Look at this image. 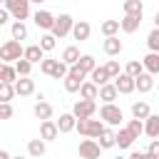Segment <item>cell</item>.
I'll use <instances>...</instances> for the list:
<instances>
[{"label":"cell","instance_id":"1","mask_svg":"<svg viewBox=\"0 0 159 159\" xmlns=\"http://www.w3.org/2000/svg\"><path fill=\"white\" fill-rule=\"evenodd\" d=\"M99 119H102L104 124H109V127H117V124L124 119V114H122V109H119L114 102H104V104L99 107Z\"/></svg>","mask_w":159,"mask_h":159},{"label":"cell","instance_id":"2","mask_svg":"<svg viewBox=\"0 0 159 159\" xmlns=\"http://www.w3.org/2000/svg\"><path fill=\"white\" fill-rule=\"evenodd\" d=\"M22 45H20V40H7V42H2L0 45V62H15V60H20L22 57Z\"/></svg>","mask_w":159,"mask_h":159},{"label":"cell","instance_id":"3","mask_svg":"<svg viewBox=\"0 0 159 159\" xmlns=\"http://www.w3.org/2000/svg\"><path fill=\"white\" fill-rule=\"evenodd\" d=\"M75 129L82 134V137H89V139H97L99 132L104 129V124L99 119H77L75 122Z\"/></svg>","mask_w":159,"mask_h":159},{"label":"cell","instance_id":"4","mask_svg":"<svg viewBox=\"0 0 159 159\" xmlns=\"http://www.w3.org/2000/svg\"><path fill=\"white\" fill-rule=\"evenodd\" d=\"M2 5L15 20H27L30 17V0H5Z\"/></svg>","mask_w":159,"mask_h":159},{"label":"cell","instance_id":"5","mask_svg":"<svg viewBox=\"0 0 159 159\" xmlns=\"http://www.w3.org/2000/svg\"><path fill=\"white\" fill-rule=\"evenodd\" d=\"M72 25H75V20H72V15H67V12H62L60 17H55V25H52V35L57 37V40H62V37H67L70 32H72Z\"/></svg>","mask_w":159,"mask_h":159},{"label":"cell","instance_id":"6","mask_svg":"<svg viewBox=\"0 0 159 159\" xmlns=\"http://www.w3.org/2000/svg\"><path fill=\"white\" fill-rule=\"evenodd\" d=\"M94 112H97V102L94 99H77L75 107H72V114L77 119H89Z\"/></svg>","mask_w":159,"mask_h":159},{"label":"cell","instance_id":"7","mask_svg":"<svg viewBox=\"0 0 159 159\" xmlns=\"http://www.w3.org/2000/svg\"><path fill=\"white\" fill-rule=\"evenodd\" d=\"M99 154H102V147L97 144V139H82L80 142V157L82 159H99Z\"/></svg>","mask_w":159,"mask_h":159},{"label":"cell","instance_id":"8","mask_svg":"<svg viewBox=\"0 0 159 159\" xmlns=\"http://www.w3.org/2000/svg\"><path fill=\"white\" fill-rule=\"evenodd\" d=\"M114 87H117L119 94H132L134 92V77H129L127 72H119L114 77Z\"/></svg>","mask_w":159,"mask_h":159},{"label":"cell","instance_id":"9","mask_svg":"<svg viewBox=\"0 0 159 159\" xmlns=\"http://www.w3.org/2000/svg\"><path fill=\"white\" fill-rule=\"evenodd\" d=\"M57 137H60L57 124H55L52 119H42V122H40V139H45V142H55Z\"/></svg>","mask_w":159,"mask_h":159},{"label":"cell","instance_id":"10","mask_svg":"<svg viewBox=\"0 0 159 159\" xmlns=\"http://www.w3.org/2000/svg\"><path fill=\"white\" fill-rule=\"evenodd\" d=\"M32 22H35L40 30H52V25H55V15H52L50 10H37V12L32 15Z\"/></svg>","mask_w":159,"mask_h":159},{"label":"cell","instance_id":"11","mask_svg":"<svg viewBox=\"0 0 159 159\" xmlns=\"http://www.w3.org/2000/svg\"><path fill=\"white\" fill-rule=\"evenodd\" d=\"M89 35H92V25H89L87 20H75V25H72V37L80 40V42H84V40H89Z\"/></svg>","mask_w":159,"mask_h":159},{"label":"cell","instance_id":"12","mask_svg":"<svg viewBox=\"0 0 159 159\" xmlns=\"http://www.w3.org/2000/svg\"><path fill=\"white\" fill-rule=\"evenodd\" d=\"M134 89H139L142 94L152 92V89H154V75H149V72L137 75V77H134Z\"/></svg>","mask_w":159,"mask_h":159},{"label":"cell","instance_id":"13","mask_svg":"<svg viewBox=\"0 0 159 159\" xmlns=\"http://www.w3.org/2000/svg\"><path fill=\"white\" fill-rule=\"evenodd\" d=\"M134 144V134L127 129V127H119V132H114V147L119 149H129Z\"/></svg>","mask_w":159,"mask_h":159},{"label":"cell","instance_id":"14","mask_svg":"<svg viewBox=\"0 0 159 159\" xmlns=\"http://www.w3.org/2000/svg\"><path fill=\"white\" fill-rule=\"evenodd\" d=\"M102 50H104L109 57H117V55L124 50V45H122V40H119L117 35H112V37H104V42H102Z\"/></svg>","mask_w":159,"mask_h":159},{"label":"cell","instance_id":"15","mask_svg":"<svg viewBox=\"0 0 159 159\" xmlns=\"http://www.w3.org/2000/svg\"><path fill=\"white\" fill-rule=\"evenodd\" d=\"M12 87H15V94L27 97V94H32V92H35V80H30V77H20V80H15V82H12Z\"/></svg>","mask_w":159,"mask_h":159},{"label":"cell","instance_id":"16","mask_svg":"<svg viewBox=\"0 0 159 159\" xmlns=\"http://www.w3.org/2000/svg\"><path fill=\"white\" fill-rule=\"evenodd\" d=\"M139 25H142V17H137V15H124V17L119 20V30H122V32H127V35L137 32V30H139Z\"/></svg>","mask_w":159,"mask_h":159},{"label":"cell","instance_id":"17","mask_svg":"<svg viewBox=\"0 0 159 159\" xmlns=\"http://www.w3.org/2000/svg\"><path fill=\"white\" fill-rule=\"evenodd\" d=\"M75 122H77V117H75L72 112H67V114H60V119H57L55 124H57L60 134H67V132H72V129H75Z\"/></svg>","mask_w":159,"mask_h":159},{"label":"cell","instance_id":"18","mask_svg":"<svg viewBox=\"0 0 159 159\" xmlns=\"http://www.w3.org/2000/svg\"><path fill=\"white\" fill-rule=\"evenodd\" d=\"M45 152H47V142L45 139H30L27 142V154L30 157L40 159V157H45Z\"/></svg>","mask_w":159,"mask_h":159},{"label":"cell","instance_id":"19","mask_svg":"<svg viewBox=\"0 0 159 159\" xmlns=\"http://www.w3.org/2000/svg\"><path fill=\"white\" fill-rule=\"evenodd\" d=\"M22 57H25V60H30L32 65H37V62H42L45 52H42V47H40V45H27V47L22 50Z\"/></svg>","mask_w":159,"mask_h":159},{"label":"cell","instance_id":"20","mask_svg":"<svg viewBox=\"0 0 159 159\" xmlns=\"http://www.w3.org/2000/svg\"><path fill=\"white\" fill-rule=\"evenodd\" d=\"M117 87H114V82H107V84H102L99 87V92H97V99H102V102H114L117 99Z\"/></svg>","mask_w":159,"mask_h":159},{"label":"cell","instance_id":"21","mask_svg":"<svg viewBox=\"0 0 159 159\" xmlns=\"http://www.w3.org/2000/svg\"><path fill=\"white\" fill-rule=\"evenodd\" d=\"M144 134L152 137V139L159 137V114H149V117L144 119Z\"/></svg>","mask_w":159,"mask_h":159},{"label":"cell","instance_id":"22","mask_svg":"<svg viewBox=\"0 0 159 159\" xmlns=\"http://www.w3.org/2000/svg\"><path fill=\"white\" fill-rule=\"evenodd\" d=\"M142 67H144V72H149V75H159V52H149V55L142 60Z\"/></svg>","mask_w":159,"mask_h":159},{"label":"cell","instance_id":"23","mask_svg":"<svg viewBox=\"0 0 159 159\" xmlns=\"http://www.w3.org/2000/svg\"><path fill=\"white\" fill-rule=\"evenodd\" d=\"M75 67H77L82 75H89V72L97 67V62H94V57H92V55H80V60L75 62Z\"/></svg>","mask_w":159,"mask_h":159},{"label":"cell","instance_id":"24","mask_svg":"<svg viewBox=\"0 0 159 159\" xmlns=\"http://www.w3.org/2000/svg\"><path fill=\"white\" fill-rule=\"evenodd\" d=\"M77 92H80V97H82V99H97V92H99V87H97V84L89 80V82H82Z\"/></svg>","mask_w":159,"mask_h":159},{"label":"cell","instance_id":"25","mask_svg":"<svg viewBox=\"0 0 159 159\" xmlns=\"http://www.w3.org/2000/svg\"><path fill=\"white\" fill-rule=\"evenodd\" d=\"M97 144H99L102 149H112V147H114V129L104 127V129L99 132V137H97Z\"/></svg>","mask_w":159,"mask_h":159},{"label":"cell","instance_id":"26","mask_svg":"<svg viewBox=\"0 0 159 159\" xmlns=\"http://www.w3.org/2000/svg\"><path fill=\"white\" fill-rule=\"evenodd\" d=\"M89 80H92V82H94L97 87H102V84H107V82H109L112 77H109V72H107L104 67H94V70L89 72Z\"/></svg>","mask_w":159,"mask_h":159},{"label":"cell","instance_id":"27","mask_svg":"<svg viewBox=\"0 0 159 159\" xmlns=\"http://www.w3.org/2000/svg\"><path fill=\"white\" fill-rule=\"evenodd\" d=\"M35 117L37 119H52V104L50 102H45V99H40L37 104H35Z\"/></svg>","mask_w":159,"mask_h":159},{"label":"cell","instance_id":"28","mask_svg":"<svg viewBox=\"0 0 159 159\" xmlns=\"http://www.w3.org/2000/svg\"><path fill=\"white\" fill-rule=\"evenodd\" d=\"M10 32H12V40H27V25L22 22V20H15L12 25H10Z\"/></svg>","mask_w":159,"mask_h":159},{"label":"cell","instance_id":"29","mask_svg":"<svg viewBox=\"0 0 159 159\" xmlns=\"http://www.w3.org/2000/svg\"><path fill=\"white\" fill-rule=\"evenodd\" d=\"M149 114H152L149 102H134V104H132V117H134V119H147Z\"/></svg>","mask_w":159,"mask_h":159},{"label":"cell","instance_id":"30","mask_svg":"<svg viewBox=\"0 0 159 159\" xmlns=\"http://www.w3.org/2000/svg\"><path fill=\"white\" fill-rule=\"evenodd\" d=\"M80 60V47H75V45H70V47H65L62 50V62L70 67V65H75Z\"/></svg>","mask_w":159,"mask_h":159},{"label":"cell","instance_id":"31","mask_svg":"<svg viewBox=\"0 0 159 159\" xmlns=\"http://www.w3.org/2000/svg\"><path fill=\"white\" fill-rule=\"evenodd\" d=\"M142 12H144L142 0H124V15H137V17H142Z\"/></svg>","mask_w":159,"mask_h":159},{"label":"cell","instance_id":"32","mask_svg":"<svg viewBox=\"0 0 159 159\" xmlns=\"http://www.w3.org/2000/svg\"><path fill=\"white\" fill-rule=\"evenodd\" d=\"M99 32H102L104 37L117 35V32H119V20H104V22L99 25Z\"/></svg>","mask_w":159,"mask_h":159},{"label":"cell","instance_id":"33","mask_svg":"<svg viewBox=\"0 0 159 159\" xmlns=\"http://www.w3.org/2000/svg\"><path fill=\"white\" fill-rule=\"evenodd\" d=\"M15 72H17V77H30V72H32V62L25 60V57L15 60Z\"/></svg>","mask_w":159,"mask_h":159},{"label":"cell","instance_id":"34","mask_svg":"<svg viewBox=\"0 0 159 159\" xmlns=\"http://www.w3.org/2000/svg\"><path fill=\"white\" fill-rule=\"evenodd\" d=\"M55 45H57V37H55L52 32H47V35L40 37V47H42V52H52Z\"/></svg>","mask_w":159,"mask_h":159},{"label":"cell","instance_id":"35","mask_svg":"<svg viewBox=\"0 0 159 159\" xmlns=\"http://www.w3.org/2000/svg\"><path fill=\"white\" fill-rule=\"evenodd\" d=\"M65 75H67V65H65L62 60H55V65H52V70H50V77L65 80Z\"/></svg>","mask_w":159,"mask_h":159},{"label":"cell","instance_id":"36","mask_svg":"<svg viewBox=\"0 0 159 159\" xmlns=\"http://www.w3.org/2000/svg\"><path fill=\"white\" fill-rule=\"evenodd\" d=\"M12 97H15L12 82H0V102H10Z\"/></svg>","mask_w":159,"mask_h":159},{"label":"cell","instance_id":"37","mask_svg":"<svg viewBox=\"0 0 159 159\" xmlns=\"http://www.w3.org/2000/svg\"><path fill=\"white\" fill-rule=\"evenodd\" d=\"M124 72H127L129 77H137V75H142V72H144V67H142V60H129V62H127V67H124Z\"/></svg>","mask_w":159,"mask_h":159},{"label":"cell","instance_id":"38","mask_svg":"<svg viewBox=\"0 0 159 159\" xmlns=\"http://www.w3.org/2000/svg\"><path fill=\"white\" fill-rule=\"evenodd\" d=\"M127 129L134 134V139H139V134H144V119H129Z\"/></svg>","mask_w":159,"mask_h":159},{"label":"cell","instance_id":"39","mask_svg":"<svg viewBox=\"0 0 159 159\" xmlns=\"http://www.w3.org/2000/svg\"><path fill=\"white\" fill-rule=\"evenodd\" d=\"M147 47H149V52H159V27H154L147 35Z\"/></svg>","mask_w":159,"mask_h":159},{"label":"cell","instance_id":"40","mask_svg":"<svg viewBox=\"0 0 159 159\" xmlns=\"http://www.w3.org/2000/svg\"><path fill=\"white\" fill-rule=\"evenodd\" d=\"M15 80H17L15 65H7V62H5V67H2V80H0V82H15Z\"/></svg>","mask_w":159,"mask_h":159},{"label":"cell","instance_id":"41","mask_svg":"<svg viewBox=\"0 0 159 159\" xmlns=\"http://www.w3.org/2000/svg\"><path fill=\"white\" fill-rule=\"evenodd\" d=\"M12 114H15L12 104H10V102H0V119H10Z\"/></svg>","mask_w":159,"mask_h":159},{"label":"cell","instance_id":"42","mask_svg":"<svg viewBox=\"0 0 159 159\" xmlns=\"http://www.w3.org/2000/svg\"><path fill=\"white\" fill-rule=\"evenodd\" d=\"M104 70L109 72V77H112V80H114V77H117V75L122 72V70H119V62H117V60H109V62L104 65Z\"/></svg>","mask_w":159,"mask_h":159},{"label":"cell","instance_id":"43","mask_svg":"<svg viewBox=\"0 0 159 159\" xmlns=\"http://www.w3.org/2000/svg\"><path fill=\"white\" fill-rule=\"evenodd\" d=\"M52 65H55V60H50V57H42V62H40V72H45V75H50V70H52Z\"/></svg>","mask_w":159,"mask_h":159},{"label":"cell","instance_id":"44","mask_svg":"<svg viewBox=\"0 0 159 159\" xmlns=\"http://www.w3.org/2000/svg\"><path fill=\"white\" fill-rule=\"evenodd\" d=\"M147 154H152V157H159V137L149 142V149H147Z\"/></svg>","mask_w":159,"mask_h":159},{"label":"cell","instance_id":"45","mask_svg":"<svg viewBox=\"0 0 159 159\" xmlns=\"http://www.w3.org/2000/svg\"><path fill=\"white\" fill-rule=\"evenodd\" d=\"M7 20H10V12H7L5 7H0V27H2V25H7Z\"/></svg>","mask_w":159,"mask_h":159},{"label":"cell","instance_id":"46","mask_svg":"<svg viewBox=\"0 0 159 159\" xmlns=\"http://www.w3.org/2000/svg\"><path fill=\"white\" fill-rule=\"evenodd\" d=\"M127 159H147V152H132Z\"/></svg>","mask_w":159,"mask_h":159},{"label":"cell","instance_id":"47","mask_svg":"<svg viewBox=\"0 0 159 159\" xmlns=\"http://www.w3.org/2000/svg\"><path fill=\"white\" fill-rule=\"evenodd\" d=\"M0 159H10V154H7L5 149H0Z\"/></svg>","mask_w":159,"mask_h":159},{"label":"cell","instance_id":"48","mask_svg":"<svg viewBox=\"0 0 159 159\" xmlns=\"http://www.w3.org/2000/svg\"><path fill=\"white\" fill-rule=\"evenodd\" d=\"M154 27H159V12L154 15Z\"/></svg>","mask_w":159,"mask_h":159},{"label":"cell","instance_id":"49","mask_svg":"<svg viewBox=\"0 0 159 159\" xmlns=\"http://www.w3.org/2000/svg\"><path fill=\"white\" fill-rule=\"evenodd\" d=\"M2 67H5V62H0V80H2Z\"/></svg>","mask_w":159,"mask_h":159},{"label":"cell","instance_id":"50","mask_svg":"<svg viewBox=\"0 0 159 159\" xmlns=\"http://www.w3.org/2000/svg\"><path fill=\"white\" fill-rule=\"evenodd\" d=\"M30 2H37V5H42V2H45V0H30Z\"/></svg>","mask_w":159,"mask_h":159},{"label":"cell","instance_id":"51","mask_svg":"<svg viewBox=\"0 0 159 159\" xmlns=\"http://www.w3.org/2000/svg\"><path fill=\"white\" fill-rule=\"evenodd\" d=\"M147 159H159V157H152V154H147Z\"/></svg>","mask_w":159,"mask_h":159},{"label":"cell","instance_id":"52","mask_svg":"<svg viewBox=\"0 0 159 159\" xmlns=\"http://www.w3.org/2000/svg\"><path fill=\"white\" fill-rule=\"evenodd\" d=\"M10 159H25V157H10Z\"/></svg>","mask_w":159,"mask_h":159},{"label":"cell","instance_id":"53","mask_svg":"<svg viewBox=\"0 0 159 159\" xmlns=\"http://www.w3.org/2000/svg\"><path fill=\"white\" fill-rule=\"evenodd\" d=\"M114 159H127V157H114Z\"/></svg>","mask_w":159,"mask_h":159},{"label":"cell","instance_id":"54","mask_svg":"<svg viewBox=\"0 0 159 159\" xmlns=\"http://www.w3.org/2000/svg\"><path fill=\"white\" fill-rule=\"evenodd\" d=\"M2 2H5V0H0V7H2Z\"/></svg>","mask_w":159,"mask_h":159}]
</instances>
